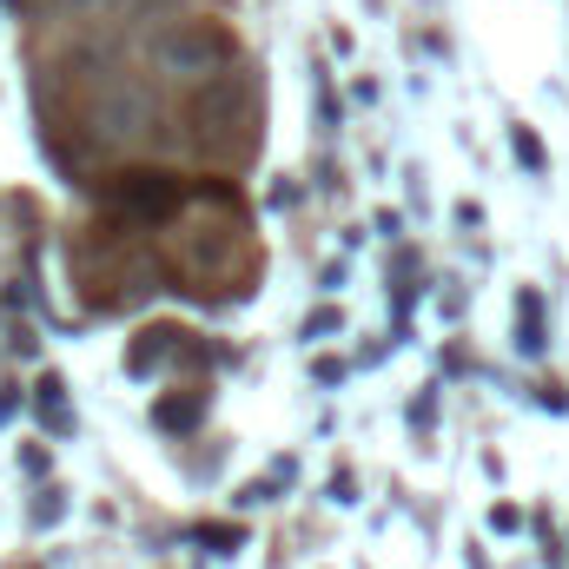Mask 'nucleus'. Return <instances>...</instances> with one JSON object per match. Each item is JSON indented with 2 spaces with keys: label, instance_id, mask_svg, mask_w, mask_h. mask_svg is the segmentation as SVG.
<instances>
[{
  "label": "nucleus",
  "instance_id": "obj_1",
  "mask_svg": "<svg viewBox=\"0 0 569 569\" xmlns=\"http://www.w3.org/2000/svg\"><path fill=\"white\" fill-rule=\"evenodd\" d=\"M113 206H120V212H133V219H159V212H172V206H179V179L127 172V179L113 186Z\"/></svg>",
  "mask_w": 569,
  "mask_h": 569
}]
</instances>
